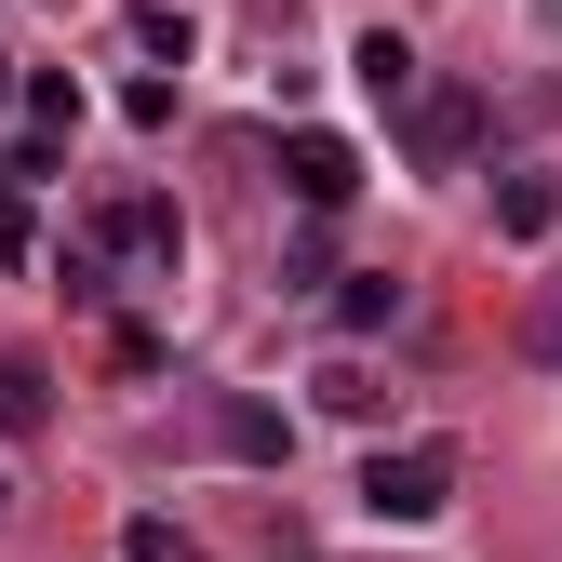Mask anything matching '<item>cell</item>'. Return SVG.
Here are the masks:
<instances>
[{
    "instance_id": "obj_1",
    "label": "cell",
    "mask_w": 562,
    "mask_h": 562,
    "mask_svg": "<svg viewBox=\"0 0 562 562\" xmlns=\"http://www.w3.org/2000/svg\"><path fill=\"white\" fill-rule=\"evenodd\" d=\"M362 509L375 522H442L456 509V456L442 442H375L362 456Z\"/></svg>"
},
{
    "instance_id": "obj_2",
    "label": "cell",
    "mask_w": 562,
    "mask_h": 562,
    "mask_svg": "<svg viewBox=\"0 0 562 562\" xmlns=\"http://www.w3.org/2000/svg\"><path fill=\"white\" fill-rule=\"evenodd\" d=\"M281 188H295L308 215H335V201L362 188V148H348V134H322V121H295V134H281Z\"/></svg>"
},
{
    "instance_id": "obj_3",
    "label": "cell",
    "mask_w": 562,
    "mask_h": 562,
    "mask_svg": "<svg viewBox=\"0 0 562 562\" xmlns=\"http://www.w3.org/2000/svg\"><path fill=\"white\" fill-rule=\"evenodd\" d=\"M201 442H215V456H241V469H281V456H295V415H281V402H255V389H215Z\"/></svg>"
},
{
    "instance_id": "obj_4",
    "label": "cell",
    "mask_w": 562,
    "mask_h": 562,
    "mask_svg": "<svg viewBox=\"0 0 562 562\" xmlns=\"http://www.w3.org/2000/svg\"><path fill=\"white\" fill-rule=\"evenodd\" d=\"M402 121H415V161H429V175H456L482 148V94H415Z\"/></svg>"
},
{
    "instance_id": "obj_5",
    "label": "cell",
    "mask_w": 562,
    "mask_h": 562,
    "mask_svg": "<svg viewBox=\"0 0 562 562\" xmlns=\"http://www.w3.org/2000/svg\"><path fill=\"white\" fill-rule=\"evenodd\" d=\"M549 228H562V175L549 161H509L496 175V241H549Z\"/></svg>"
},
{
    "instance_id": "obj_6",
    "label": "cell",
    "mask_w": 562,
    "mask_h": 562,
    "mask_svg": "<svg viewBox=\"0 0 562 562\" xmlns=\"http://www.w3.org/2000/svg\"><path fill=\"white\" fill-rule=\"evenodd\" d=\"M348 67H362V94H375V108H415V94H429V81H415V41H402V27H362V41H348Z\"/></svg>"
},
{
    "instance_id": "obj_7",
    "label": "cell",
    "mask_w": 562,
    "mask_h": 562,
    "mask_svg": "<svg viewBox=\"0 0 562 562\" xmlns=\"http://www.w3.org/2000/svg\"><path fill=\"white\" fill-rule=\"evenodd\" d=\"M108 241H121V255H148V268H175V255H188V215H175V201H121Z\"/></svg>"
},
{
    "instance_id": "obj_8",
    "label": "cell",
    "mask_w": 562,
    "mask_h": 562,
    "mask_svg": "<svg viewBox=\"0 0 562 562\" xmlns=\"http://www.w3.org/2000/svg\"><path fill=\"white\" fill-rule=\"evenodd\" d=\"M0 429H14V442H27V429H54V375L27 362V348H0Z\"/></svg>"
},
{
    "instance_id": "obj_9",
    "label": "cell",
    "mask_w": 562,
    "mask_h": 562,
    "mask_svg": "<svg viewBox=\"0 0 562 562\" xmlns=\"http://www.w3.org/2000/svg\"><path fill=\"white\" fill-rule=\"evenodd\" d=\"M308 402H322V415H348V429H375V415H389V389H375L362 362H348V348H335V362L308 375Z\"/></svg>"
},
{
    "instance_id": "obj_10",
    "label": "cell",
    "mask_w": 562,
    "mask_h": 562,
    "mask_svg": "<svg viewBox=\"0 0 562 562\" xmlns=\"http://www.w3.org/2000/svg\"><path fill=\"white\" fill-rule=\"evenodd\" d=\"M335 322H348V335H389V322H402V281H389V268H348V281H335Z\"/></svg>"
},
{
    "instance_id": "obj_11",
    "label": "cell",
    "mask_w": 562,
    "mask_h": 562,
    "mask_svg": "<svg viewBox=\"0 0 562 562\" xmlns=\"http://www.w3.org/2000/svg\"><path fill=\"white\" fill-rule=\"evenodd\" d=\"M134 54H161V67H188V41H201V14H175V0H134Z\"/></svg>"
},
{
    "instance_id": "obj_12",
    "label": "cell",
    "mask_w": 562,
    "mask_h": 562,
    "mask_svg": "<svg viewBox=\"0 0 562 562\" xmlns=\"http://www.w3.org/2000/svg\"><path fill=\"white\" fill-rule=\"evenodd\" d=\"M121 562H201V536H188V522H161V509H134V536H121Z\"/></svg>"
},
{
    "instance_id": "obj_13",
    "label": "cell",
    "mask_w": 562,
    "mask_h": 562,
    "mask_svg": "<svg viewBox=\"0 0 562 562\" xmlns=\"http://www.w3.org/2000/svg\"><path fill=\"white\" fill-rule=\"evenodd\" d=\"M0 522H14V482H0Z\"/></svg>"
},
{
    "instance_id": "obj_14",
    "label": "cell",
    "mask_w": 562,
    "mask_h": 562,
    "mask_svg": "<svg viewBox=\"0 0 562 562\" xmlns=\"http://www.w3.org/2000/svg\"><path fill=\"white\" fill-rule=\"evenodd\" d=\"M0 94H14V54H0Z\"/></svg>"
},
{
    "instance_id": "obj_15",
    "label": "cell",
    "mask_w": 562,
    "mask_h": 562,
    "mask_svg": "<svg viewBox=\"0 0 562 562\" xmlns=\"http://www.w3.org/2000/svg\"><path fill=\"white\" fill-rule=\"evenodd\" d=\"M536 14H549V27H562V0H536Z\"/></svg>"
}]
</instances>
